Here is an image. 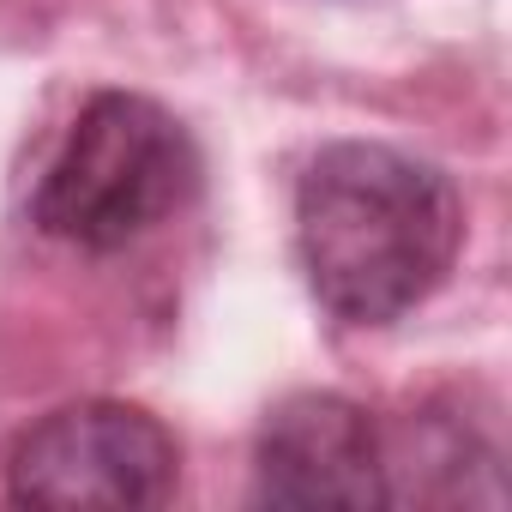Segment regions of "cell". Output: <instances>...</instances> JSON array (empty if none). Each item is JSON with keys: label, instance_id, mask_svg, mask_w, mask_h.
Wrapping results in <instances>:
<instances>
[{"label": "cell", "instance_id": "cell-2", "mask_svg": "<svg viewBox=\"0 0 512 512\" xmlns=\"http://www.w3.org/2000/svg\"><path fill=\"white\" fill-rule=\"evenodd\" d=\"M199 193L193 133L139 91H97L49 157L31 217L85 253H115L169 223Z\"/></svg>", "mask_w": 512, "mask_h": 512}, {"label": "cell", "instance_id": "cell-1", "mask_svg": "<svg viewBox=\"0 0 512 512\" xmlns=\"http://www.w3.org/2000/svg\"><path fill=\"white\" fill-rule=\"evenodd\" d=\"M464 241V205L446 169L374 145H320L296 181V253L314 302L344 326H392L422 308Z\"/></svg>", "mask_w": 512, "mask_h": 512}, {"label": "cell", "instance_id": "cell-4", "mask_svg": "<svg viewBox=\"0 0 512 512\" xmlns=\"http://www.w3.org/2000/svg\"><path fill=\"white\" fill-rule=\"evenodd\" d=\"M253 500L260 506H392L386 488V428L338 398H284L253 446Z\"/></svg>", "mask_w": 512, "mask_h": 512}, {"label": "cell", "instance_id": "cell-3", "mask_svg": "<svg viewBox=\"0 0 512 512\" xmlns=\"http://www.w3.org/2000/svg\"><path fill=\"white\" fill-rule=\"evenodd\" d=\"M175 476V434L121 398L61 404L7 452V500L19 506H163Z\"/></svg>", "mask_w": 512, "mask_h": 512}]
</instances>
